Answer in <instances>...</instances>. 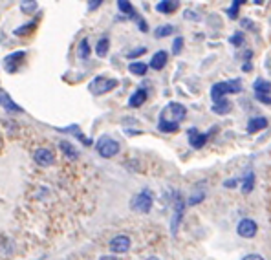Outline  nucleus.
Returning <instances> with one entry per match:
<instances>
[{
	"label": "nucleus",
	"mask_w": 271,
	"mask_h": 260,
	"mask_svg": "<svg viewBox=\"0 0 271 260\" xmlns=\"http://www.w3.org/2000/svg\"><path fill=\"white\" fill-rule=\"evenodd\" d=\"M187 108L182 103H169L161 110L160 119H158V130L165 134H173L180 128V123L185 119Z\"/></svg>",
	"instance_id": "f257e3e1"
},
{
	"label": "nucleus",
	"mask_w": 271,
	"mask_h": 260,
	"mask_svg": "<svg viewBox=\"0 0 271 260\" xmlns=\"http://www.w3.org/2000/svg\"><path fill=\"white\" fill-rule=\"evenodd\" d=\"M238 92H242V83L238 79L220 81L211 88V99H213V103H218V101L226 99L227 94H238Z\"/></svg>",
	"instance_id": "f03ea898"
},
{
	"label": "nucleus",
	"mask_w": 271,
	"mask_h": 260,
	"mask_svg": "<svg viewBox=\"0 0 271 260\" xmlns=\"http://www.w3.org/2000/svg\"><path fill=\"white\" fill-rule=\"evenodd\" d=\"M119 143L110 136H101L95 143V150L101 158H114L116 154H119Z\"/></svg>",
	"instance_id": "7ed1b4c3"
},
{
	"label": "nucleus",
	"mask_w": 271,
	"mask_h": 260,
	"mask_svg": "<svg viewBox=\"0 0 271 260\" xmlns=\"http://www.w3.org/2000/svg\"><path fill=\"white\" fill-rule=\"evenodd\" d=\"M152 194L149 193V191H141L139 194H136V196L130 200V209L136 213H151L152 209Z\"/></svg>",
	"instance_id": "20e7f679"
},
{
	"label": "nucleus",
	"mask_w": 271,
	"mask_h": 260,
	"mask_svg": "<svg viewBox=\"0 0 271 260\" xmlns=\"http://www.w3.org/2000/svg\"><path fill=\"white\" fill-rule=\"evenodd\" d=\"M116 86H117V79H107V77L99 75L90 83L88 90L95 95H103L107 94V92H110V90H114Z\"/></svg>",
	"instance_id": "39448f33"
},
{
	"label": "nucleus",
	"mask_w": 271,
	"mask_h": 260,
	"mask_svg": "<svg viewBox=\"0 0 271 260\" xmlns=\"http://www.w3.org/2000/svg\"><path fill=\"white\" fill-rule=\"evenodd\" d=\"M183 211H185V202H183V198L180 194H176V200H174V213H173V218H170V233L173 237H176L178 233V227H180V222L183 218Z\"/></svg>",
	"instance_id": "423d86ee"
},
{
	"label": "nucleus",
	"mask_w": 271,
	"mask_h": 260,
	"mask_svg": "<svg viewBox=\"0 0 271 260\" xmlns=\"http://www.w3.org/2000/svg\"><path fill=\"white\" fill-rule=\"evenodd\" d=\"M213 132V130H211ZM211 132H200L198 128H189L187 130V139H189V145L192 148H204L205 143H207V139H209Z\"/></svg>",
	"instance_id": "0eeeda50"
},
{
	"label": "nucleus",
	"mask_w": 271,
	"mask_h": 260,
	"mask_svg": "<svg viewBox=\"0 0 271 260\" xmlns=\"http://www.w3.org/2000/svg\"><path fill=\"white\" fill-rule=\"evenodd\" d=\"M236 233H238V237L242 238H253L257 237L258 233V225L255 220L251 218H244L238 222V225H236Z\"/></svg>",
	"instance_id": "6e6552de"
},
{
	"label": "nucleus",
	"mask_w": 271,
	"mask_h": 260,
	"mask_svg": "<svg viewBox=\"0 0 271 260\" xmlns=\"http://www.w3.org/2000/svg\"><path fill=\"white\" fill-rule=\"evenodd\" d=\"M108 246H110L112 253H117V255H121V253L129 251L130 246H132V242H130V237H127V235H117V237L112 238Z\"/></svg>",
	"instance_id": "1a4fd4ad"
},
{
	"label": "nucleus",
	"mask_w": 271,
	"mask_h": 260,
	"mask_svg": "<svg viewBox=\"0 0 271 260\" xmlns=\"http://www.w3.org/2000/svg\"><path fill=\"white\" fill-rule=\"evenodd\" d=\"M33 162L40 167H50L55 162V156L50 148H37L35 152H33Z\"/></svg>",
	"instance_id": "9d476101"
},
{
	"label": "nucleus",
	"mask_w": 271,
	"mask_h": 260,
	"mask_svg": "<svg viewBox=\"0 0 271 260\" xmlns=\"http://www.w3.org/2000/svg\"><path fill=\"white\" fill-rule=\"evenodd\" d=\"M24 59H26V51H24V49H18V51H15V54L8 55V57L4 59L6 70H8L9 73L15 72V70L18 68V64L22 63Z\"/></svg>",
	"instance_id": "9b49d317"
},
{
	"label": "nucleus",
	"mask_w": 271,
	"mask_h": 260,
	"mask_svg": "<svg viewBox=\"0 0 271 260\" xmlns=\"http://www.w3.org/2000/svg\"><path fill=\"white\" fill-rule=\"evenodd\" d=\"M167 61H169V54H167L165 49H160V51H156V54L152 55L149 68H152V70H156V72H160V70H163L165 68Z\"/></svg>",
	"instance_id": "f8f14e48"
},
{
	"label": "nucleus",
	"mask_w": 271,
	"mask_h": 260,
	"mask_svg": "<svg viewBox=\"0 0 271 260\" xmlns=\"http://www.w3.org/2000/svg\"><path fill=\"white\" fill-rule=\"evenodd\" d=\"M267 125H269V121H267L266 117L258 116V117H251L248 121V132L249 134H257V132H260V130L267 128Z\"/></svg>",
	"instance_id": "ddd939ff"
},
{
	"label": "nucleus",
	"mask_w": 271,
	"mask_h": 260,
	"mask_svg": "<svg viewBox=\"0 0 271 260\" xmlns=\"http://www.w3.org/2000/svg\"><path fill=\"white\" fill-rule=\"evenodd\" d=\"M147 97H149L147 90H145V88H138V90H136V92H134L132 95H130V99H129V107H132V108H139V107H143V105H145V101H147Z\"/></svg>",
	"instance_id": "4468645a"
},
{
	"label": "nucleus",
	"mask_w": 271,
	"mask_h": 260,
	"mask_svg": "<svg viewBox=\"0 0 271 260\" xmlns=\"http://www.w3.org/2000/svg\"><path fill=\"white\" fill-rule=\"evenodd\" d=\"M180 8V2H176V0H161V2H158L156 4V11L161 15H169V13H174L176 9Z\"/></svg>",
	"instance_id": "2eb2a0df"
},
{
	"label": "nucleus",
	"mask_w": 271,
	"mask_h": 260,
	"mask_svg": "<svg viewBox=\"0 0 271 260\" xmlns=\"http://www.w3.org/2000/svg\"><path fill=\"white\" fill-rule=\"evenodd\" d=\"M0 107L4 108V110H8V112H22V108L18 107L6 92H0Z\"/></svg>",
	"instance_id": "dca6fc26"
},
{
	"label": "nucleus",
	"mask_w": 271,
	"mask_h": 260,
	"mask_svg": "<svg viewBox=\"0 0 271 260\" xmlns=\"http://www.w3.org/2000/svg\"><path fill=\"white\" fill-rule=\"evenodd\" d=\"M231 101H227V99H222V101H218V103H213V107H211V110H213L216 116H226V114L231 112Z\"/></svg>",
	"instance_id": "f3484780"
},
{
	"label": "nucleus",
	"mask_w": 271,
	"mask_h": 260,
	"mask_svg": "<svg viewBox=\"0 0 271 260\" xmlns=\"http://www.w3.org/2000/svg\"><path fill=\"white\" fill-rule=\"evenodd\" d=\"M59 148H61V152L66 158H70V160H77V156H79V150H77L70 141H66V139H62L61 143H59Z\"/></svg>",
	"instance_id": "a211bd4d"
},
{
	"label": "nucleus",
	"mask_w": 271,
	"mask_h": 260,
	"mask_svg": "<svg viewBox=\"0 0 271 260\" xmlns=\"http://www.w3.org/2000/svg\"><path fill=\"white\" fill-rule=\"evenodd\" d=\"M253 90H255V94L257 95H269L271 94V83L258 77L257 81L253 83Z\"/></svg>",
	"instance_id": "6ab92c4d"
},
{
	"label": "nucleus",
	"mask_w": 271,
	"mask_h": 260,
	"mask_svg": "<svg viewBox=\"0 0 271 260\" xmlns=\"http://www.w3.org/2000/svg\"><path fill=\"white\" fill-rule=\"evenodd\" d=\"M59 132H66V134H73L77 139H81V141H83V143H85V145H92V139H88L85 134H83V132H81L79 125H71V126H66V128H59Z\"/></svg>",
	"instance_id": "aec40b11"
},
{
	"label": "nucleus",
	"mask_w": 271,
	"mask_h": 260,
	"mask_svg": "<svg viewBox=\"0 0 271 260\" xmlns=\"http://www.w3.org/2000/svg\"><path fill=\"white\" fill-rule=\"evenodd\" d=\"M117 8H119V11L121 13H125L127 17H130V18H136L138 20V15H136V11H134V6H132V2H129V0H117Z\"/></svg>",
	"instance_id": "412c9836"
},
{
	"label": "nucleus",
	"mask_w": 271,
	"mask_h": 260,
	"mask_svg": "<svg viewBox=\"0 0 271 260\" xmlns=\"http://www.w3.org/2000/svg\"><path fill=\"white\" fill-rule=\"evenodd\" d=\"M37 24H39V17H37L35 20H31V22L24 24V26L17 28V30H15L13 33H15L17 37H26V35H30V33H33V30L37 28Z\"/></svg>",
	"instance_id": "4be33fe9"
},
{
	"label": "nucleus",
	"mask_w": 271,
	"mask_h": 260,
	"mask_svg": "<svg viewBox=\"0 0 271 260\" xmlns=\"http://www.w3.org/2000/svg\"><path fill=\"white\" fill-rule=\"evenodd\" d=\"M147 70H149V66L145 63H141V61H136V63H130V66H129V72L132 73V75H145L147 73Z\"/></svg>",
	"instance_id": "5701e85b"
},
{
	"label": "nucleus",
	"mask_w": 271,
	"mask_h": 260,
	"mask_svg": "<svg viewBox=\"0 0 271 260\" xmlns=\"http://www.w3.org/2000/svg\"><path fill=\"white\" fill-rule=\"evenodd\" d=\"M174 33V26L170 24H163V26H158L154 30V37L156 39H165V37H169Z\"/></svg>",
	"instance_id": "b1692460"
},
{
	"label": "nucleus",
	"mask_w": 271,
	"mask_h": 260,
	"mask_svg": "<svg viewBox=\"0 0 271 260\" xmlns=\"http://www.w3.org/2000/svg\"><path fill=\"white\" fill-rule=\"evenodd\" d=\"M253 187H255V174L253 172H248V176L242 179V193L249 194L253 191Z\"/></svg>",
	"instance_id": "393cba45"
},
{
	"label": "nucleus",
	"mask_w": 271,
	"mask_h": 260,
	"mask_svg": "<svg viewBox=\"0 0 271 260\" xmlns=\"http://www.w3.org/2000/svg\"><path fill=\"white\" fill-rule=\"evenodd\" d=\"M108 48H110V41H108V37H103V39H99L97 46H95V51H97L99 57H105L108 54Z\"/></svg>",
	"instance_id": "a878e982"
},
{
	"label": "nucleus",
	"mask_w": 271,
	"mask_h": 260,
	"mask_svg": "<svg viewBox=\"0 0 271 260\" xmlns=\"http://www.w3.org/2000/svg\"><path fill=\"white\" fill-rule=\"evenodd\" d=\"M90 44H88V39H83V41L79 42V46H77V55H79V59H88L90 57Z\"/></svg>",
	"instance_id": "bb28decb"
},
{
	"label": "nucleus",
	"mask_w": 271,
	"mask_h": 260,
	"mask_svg": "<svg viewBox=\"0 0 271 260\" xmlns=\"http://www.w3.org/2000/svg\"><path fill=\"white\" fill-rule=\"evenodd\" d=\"M37 8H39V4H37L35 0H31V2H28V0H24V2H20V9H22V13H35Z\"/></svg>",
	"instance_id": "cd10ccee"
},
{
	"label": "nucleus",
	"mask_w": 271,
	"mask_h": 260,
	"mask_svg": "<svg viewBox=\"0 0 271 260\" xmlns=\"http://www.w3.org/2000/svg\"><path fill=\"white\" fill-rule=\"evenodd\" d=\"M240 6H242V0H235V2H231V8L227 9V17L229 18L238 17V9H240Z\"/></svg>",
	"instance_id": "c85d7f7f"
},
{
	"label": "nucleus",
	"mask_w": 271,
	"mask_h": 260,
	"mask_svg": "<svg viewBox=\"0 0 271 260\" xmlns=\"http://www.w3.org/2000/svg\"><path fill=\"white\" fill-rule=\"evenodd\" d=\"M244 41H245V37H244V33H242V32H236L235 35L229 39V42H231L233 46H236V48L244 44Z\"/></svg>",
	"instance_id": "c756f323"
},
{
	"label": "nucleus",
	"mask_w": 271,
	"mask_h": 260,
	"mask_svg": "<svg viewBox=\"0 0 271 260\" xmlns=\"http://www.w3.org/2000/svg\"><path fill=\"white\" fill-rule=\"evenodd\" d=\"M183 49V37H176L173 41V54L174 55H180Z\"/></svg>",
	"instance_id": "7c9ffc66"
},
{
	"label": "nucleus",
	"mask_w": 271,
	"mask_h": 260,
	"mask_svg": "<svg viewBox=\"0 0 271 260\" xmlns=\"http://www.w3.org/2000/svg\"><path fill=\"white\" fill-rule=\"evenodd\" d=\"M204 196H205V193H202V191H200L198 194L194 193V194L191 196V200H189L187 203H189V205H196V203H200L202 200H204Z\"/></svg>",
	"instance_id": "2f4dec72"
},
{
	"label": "nucleus",
	"mask_w": 271,
	"mask_h": 260,
	"mask_svg": "<svg viewBox=\"0 0 271 260\" xmlns=\"http://www.w3.org/2000/svg\"><path fill=\"white\" fill-rule=\"evenodd\" d=\"M143 54H147V48H145V46H141V48H136V49H132V51H129V54H127V57L134 59V57H139V55H143Z\"/></svg>",
	"instance_id": "473e14b6"
},
{
	"label": "nucleus",
	"mask_w": 271,
	"mask_h": 260,
	"mask_svg": "<svg viewBox=\"0 0 271 260\" xmlns=\"http://www.w3.org/2000/svg\"><path fill=\"white\" fill-rule=\"evenodd\" d=\"M242 260H264V256H260L258 253H248L242 256Z\"/></svg>",
	"instance_id": "72a5a7b5"
},
{
	"label": "nucleus",
	"mask_w": 271,
	"mask_h": 260,
	"mask_svg": "<svg viewBox=\"0 0 271 260\" xmlns=\"http://www.w3.org/2000/svg\"><path fill=\"white\" fill-rule=\"evenodd\" d=\"M138 28L141 30L143 33H147V32H149V26H147V22H145V18H141V17L138 18Z\"/></svg>",
	"instance_id": "f704fd0d"
},
{
	"label": "nucleus",
	"mask_w": 271,
	"mask_h": 260,
	"mask_svg": "<svg viewBox=\"0 0 271 260\" xmlns=\"http://www.w3.org/2000/svg\"><path fill=\"white\" fill-rule=\"evenodd\" d=\"M101 4H103V0H95V2L92 0V2H88V9H90V11H93V9H97Z\"/></svg>",
	"instance_id": "c9c22d12"
},
{
	"label": "nucleus",
	"mask_w": 271,
	"mask_h": 260,
	"mask_svg": "<svg viewBox=\"0 0 271 260\" xmlns=\"http://www.w3.org/2000/svg\"><path fill=\"white\" fill-rule=\"evenodd\" d=\"M257 99L260 101V103H264V105H271V97H269V95H257Z\"/></svg>",
	"instance_id": "e433bc0d"
},
{
	"label": "nucleus",
	"mask_w": 271,
	"mask_h": 260,
	"mask_svg": "<svg viewBox=\"0 0 271 260\" xmlns=\"http://www.w3.org/2000/svg\"><path fill=\"white\" fill-rule=\"evenodd\" d=\"M224 185H226V187H229V189H233V187L236 185V179H227V181H226Z\"/></svg>",
	"instance_id": "4c0bfd02"
},
{
	"label": "nucleus",
	"mask_w": 271,
	"mask_h": 260,
	"mask_svg": "<svg viewBox=\"0 0 271 260\" xmlns=\"http://www.w3.org/2000/svg\"><path fill=\"white\" fill-rule=\"evenodd\" d=\"M185 18H192V20H198V15L191 13V11H185Z\"/></svg>",
	"instance_id": "58836bf2"
},
{
	"label": "nucleus",
	"mask_w": 271,
	"mask_h": 260,
	"mask_svg": "<svg viewBox=\"0 0 271 260\" xmlns=\"http://www.w3.org/2000/svg\"><path fill=\"white\" fill-rule=\"evenodd\" d=\"M99 260H117L116 256H108V255H105V256H101Z\"/></svg>",
	"instance_id": "ea45409f"
},
{
	"label": "nucleus",
	"mask_w": 271,
	"mask_h": 260,
	"mask_svg": "<svg viewBox=\"0 0 271 260\" xmlns=\"http://www.w3.org/2000/svg\"><path fill=\"white\" fill-rule=\"evenodd\" d=\"M244 70H245V72H251V64L245 63V64H244Z\"/></svg>",
	"instance_id": "a19ab883"
},
{
	"label": "nucleus",
	"mask_w": 271,
	"mask_h": 260,
	"mask_svg": "<svg viewBox=\"0 0 271 260\" xmlns=\"http://www.w3.org/2000/svg\"><path fill=\"white\" fill-rule=\"evenodd\" d=\"M147 260H160V258H158V256H149Z\"/></svg>",
	"instance_id": "79ce46f5"
},
{
	"label": "nucleus",
	"mask_w": 271,
	"mask_h": 260,
	"mask_svg": "<svg viewBox=\"0 0 271 260\" xmlns=\"http://www.w3.org/2000/svg\"><path fill=\"white\" fill-rule=\"evenodd\" d=\"M0 148H2V138H0Z\"/></svg>",
	"instance_id": "37998d69"
}]
</instances>
